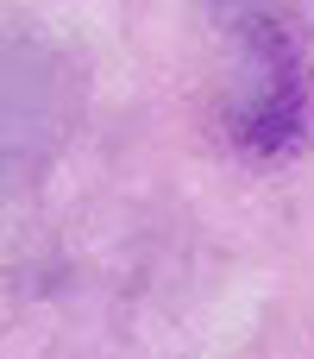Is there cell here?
<instances>
[{
	"instance_id": "1",
	"label": "cell",
	"mask_w": 314,
	"mask_h": 359,
	"mask_svg": "<svg viewBox=\"0 0 314 359\" xmlns=\"http://www.w3.org/2000/svg\"><path fill=\"white\" fill-rule=\"evenodd\" d=\"M220 25L233 32L239 76L227 88V139L252 158H283L308 139V50L302 25L277 6H227Z\"/></svg>"
},
{
	"instance_id": "2",
	"label": "cell",
	"mask_w": 314,
	"mask_h": 359,
	"mask_svg": "<svg viewBox=\"0 0 314 359\" xmlns=\"http://www.w3.org/2000/svg\"><path fill=\"white\" fill-rule=\"evenodd\" d=\"M82 101H88V76L63 44H50L44 32L6 38V183L13 189H25L50 164V151L76 133Z\"/></svg>"
}]
</instances>
